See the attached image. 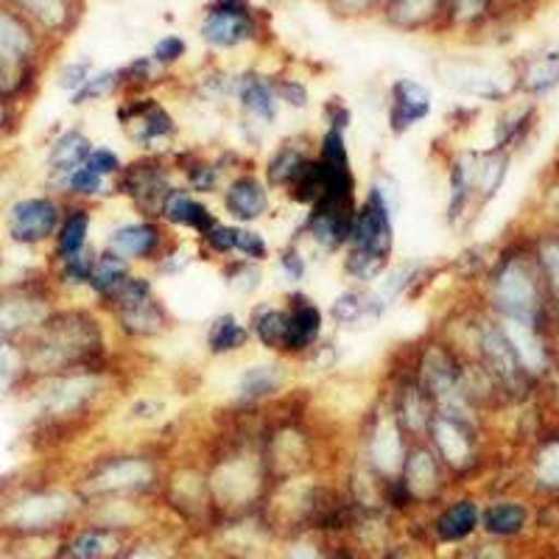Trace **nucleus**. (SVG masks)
<instances>
[{"instance_id":"f257e3e1","label":"nucleus","mask_w":559,"mask_h":559,"mask_svg":"<svg viewBox=\"0 0 559 559\" xmlns=\"http://www.w3.org/2000/svg\"><path fill=\"white\" fill-rule=\"evenodd\" d=\"M489 302L501 319L543 322V274L537 258L523 252L503 254L489 274Z\"/></svg>"},{"instance_id":"f03ea898","label":"nucleus","mask_w":559,"mask_h":559,"mask_svg":"<svg viewBox=\"0 0 559 559\" xmlns=\"http://www.w3.org/2000/svg\"><path fill=\"white\" fill-rule=\"evenodd\" d=\"M107 389V378L98 369H73L59 376H45L28 381V397L39 419L68 423L70 417L90 412Z\"/></svg>"},{"instance_id":"7ed1b4c3","label":"nucleus","mask_w":559,"mask_h":559,"mask_svg":"<svg viewBox=\"0 0 559 559\" xmlns=\"http://www.w3.org/2000/svg\"><path fill=\"white\" fill-rule=\"evenodd\" d=\"M104 306L112 313L115 324L121 328V333H127L129 338H143V342H148V338L163 336L171 328L166 306L154 294L152 280L143 277V274L129 272L121 280V286L104 299Z\"/></svg>"},{"instance_id":"20e7f679","label":"nucleus","mask_w":559,"mask_h":559,"mask_svg":"<svg viewBox=\"0 0 559 559\" xmlns=\"http://www.w3.org/2000/svg\"><path fill=\"white\" fill-rule=\"evenodd\" d=\"M64 202L53 193H32L20 197L3 213V229L14 247L34 249L51 243L62 222Z\"/></svg>"},{"instance_id":"39448f33","label":"nucleus","mask_w":559,"mask_h":559,"mask_svg":"<svg viewBox=\"0 0 559 559\" xmlns=\"http://www.w3.org/2000/svg\"><path fill=\"white\" fill-rule=\"evenodd\" d=\"M394 213L386 199L369 185L367 197L356 207V216L349 224V238L344 252H356L372 261L392 263L394 252Z\"/></svg>"},{"instance_id":"423d86ee","label":"nucleus","mask_w":559,"mask_h":559,"mask_svg":"<svg viewBox=\"0 0 559 559\" xmlns=\"http://www.w3.org/2000/svg\"><path fill=\"white\" fill-rule=\"evenodd\" d=\"M476 353L478 369L492 381V386L503 394H523L532 386V378L518 361L515 349L503 336L501 324L478 322L476 324Z\"/></svg>"},{"instance_id":"0eeeda50","label":"nucleus","mask_w":559,"mask_h":559,"mask_svg":"<svg viewBox=\"0 0 559 559\" xmlns=\"http://www.w3.org/2000/svg\"><path fill=\"white\" fill-rule=\"evenodd\" d=\"M51 311V294L43 286L0 288V344H23Z\"/></svg>"},{"instance_id":"6e6552de","label":"nucleus","mask_w":559,"mask_h":559,"mask_svg":"<svg viewBox=\"0 0 559 559\" xmlns=\"http://www.w3.org/2000/svg\"><path fill=\"white\" fill-rule=\"evenodd\" d=\"M73 512V498L57 489H32L0 509V523L9 532L43 534L59 526Z\"/></svg>"},{"instance_id":"1a4fd4ad","label":"nucleus","mask_w":559,"mask_h":559,"mask_svg":"<svg viewBox=\"0 0 559 559\" xmlns=\"http://www.w3.org/2000/svg\"><path fill=\"white\" fill-rule=\"evenodd\" d=\"M168 247H171V241L163 229V222H157V218H132V222L115 224L102 243L104 252L121 258L129 266L157 263Z\"/></svg>"},{"instance_id":"9d476101","label":"nucleus","mask_w":559,"mask_h":559,"mask_svg":"<svg viewBox=\"0 0 559 559\" xmlns=\"http://www.w3.org/2000/svg\"><path fill=\"white\" fill-rule=\"evenodd\" d=\"M115 191L129 197V202L143 213V218H157L159 204L174 188L171 168L159 163L157 157H146L132 166H123L121 177L115 179Z\"/></svg>"},{"instance_id":"9b49d317","label":"nucleus","mask_w":559,"mask_h":559,"mask_svg":"<svg viewBox=\"0 0 559 559\" xmlns=\"http://www.w3.org/2000/svg\"><path fill=\"white\" fill-rule=\"evenodd\" d=\"M476 419L456 417V414L433 412L431 426H428L426 439H431V451L437 459L453 471H464L476 462Z\"/></svg>"},{"instance_id":"f8f14e48","label":"nucleus","mask_w":559,"mask_h":559,"mask_svg":"<svg viewBox=\"0 0 559 559\" xmlns=\"http://www.w3.org/2000/svg\"><path fill=\"white\" fill-rule=\"evenodd\" d=\"M121 127L129 134L134 146L152 152L154 146H163L177 138L179 127L174 115L154 98H140L121 107Z\"/></svg>"},{"instance_id":"ddd939ff","label":"nucleus","mask_w":559,"mask_h":559,"mask_svg":"<svg viewBox=\"0 0 559 559\" xmlns=\"http://www.w3.org/2000/svg\"><path fill=\"white\" fill-rule=\"evenodd\" d=\"M233 98L241 107V129L247 134L261 138L266 129H272L277 123L280 102L277 93H274V84L258 76V73H243V76L233 79Z\"/></svg>"},{"instance_id":"4468645a","label":"nucleus","mask_w":559,"mask_h":559,"mask_svg":"<svg viewBox=\"0 0 559 559\" xmlns=\"http://www.w3.org/2000/svg\"><path fill=\"white\" fill-rule=\"evenodd\" d=\"M222 207L233 218V224L252 227L272 213V188L258 174L241 171L224 182Z\"/></svg>"},{"instance_id":"2eb2a0df","label":"nucleus","mask_w":559,"mask_h":559,"mask_svg":"<svg viewBox=\"0 0 559 559\" xmlns=\"http://www.w3.org/2000/svg\"><path fill=\"white\" fill-rule=\"evenodd\" d=\"M406 431L394 419L392 408L378 412L367 433V459L369 467L381 478H397L406 462Z\"/></svg>"},{"instance_id":"dca6fc26","label":"nucleus","mask_w":559,"mask_h":559,"mask_svg":"<svg viewBox=\"0 0 559 559\" xmlns=\"http://www.w3.org/2000/svg\"><path fill=\"white\" fill-rule=\"evenodd\" d=\"M286 308V353L283 356H308L319 342H322L324 333V313L322 308L313 302L308 294L297 292L288 294V299L283 302Z\"/></svg>"},{"instance_id":"f3484780","label":"nucleus","mask_w":559,"mask_h":559,"mask_svg":"<svg viewBox=\"0 0 559 559\" xmlns=\"http://www.w3.org/2000/svg\"><path fill=\"white\" fill-rule=\"evenodd\" d=\"M433 109L431 90L417 79H394L392 96H389V132L392 134H406L414 127L426 121Z\"/></svg>"},{"instance_id":"a211bd4d","label":"nucleus","mask_w":559,"mask_h":559,"mask_svg":"<svg viewBox=\"0 0 559 559\" xmlns=\"http://www.w3.org/2000/svg\"><path fill=\"white\" fill-rule=\"evenodd\" d=\"M288 383V369L283 361H258L249 364L238 372L236 386H233V401L236 406H258V403L272 401Z\"/></svg>"},{"instance_id":"6ab92c4d","label":"nucleus","mask_w":559,"mask_h":559,"mask_svg":"<svg viewBox=\"0 0 559 559\" xmlns=\"http://www.w3.org/2000/svg\"><path fill=\"white\" fill-rule=\"evenodd\" d=\"M157 222L168 224V227H179V229H191L197 233L199 238L207 233L213 224L218 222V216L213 213L210 204H204L197 193H191L182 185H174L168 197L163 199L157 213Z\"/></svg>"},{"instance_id":"aec40b11","label":"nucleus","mask_w":559,"mask_h":559,"mask_svg":"<svg viewBox=\"0 0 559 559\" xmlns=\"http://www.w3.org/2000/svg\"><path fill=\"white\" fill-rule=\"evenodd\" d=\"M154 464L148 456H112L98 464V471L87 481L93 492H129L152 484Z\"/></svg>"},{"instance_id":"412c9836","label":"nucleus","mask_w":559,"mask_h":559,"mask_svg":"<svg viewBox=\"0 0 559 559\" xmlns=\"http://www.w3.org/2000/svg\"><path fill=\"white\" fill-rule=\"evenodd\" d=\"M93 140L82 132V129H64L59 138L48 146V157H45V168H48V193L57 197L64 179L84 166V159L93 152Z\"/></svg>"},{"instance_id":"4be33fe9","label":"nucleus","mask_w":559,"mask_h":559,"mask_svg":"<svg viewBox=\"0 0 559 559\" xmlns=\"http://www.w3.org/2000/svg\"><path fill=\"white\" fill-rule=\"evenodd\" d=\"M386 302L376 294V288L349 286L331 302V319L338 328H364L383 317Z\"/></svg>"},{"instance_id":"5701e85b","label":"nucleus","mask_w":559,"mask_h":559,"mask_svg":"<svg viewBox=\"0 0 559 559\" xmlns=\"http://www.w3.org/2000/svg\"><path fill=\"white\" fill-rule=\"evenodd\" d=\"M439 478H442V462L437 453L419 439L406 451V462L401 471V484L406 489L408 498H428L439 489Z\"/></svg>"},{"instance_id":"b1692460","label":"nucleus","mask_w":559,"mask_h":559,"mask_svg":"<svg viewBox=\"0 0 559 559\" xmlns=\"http://www.w3.org/2000/svg\"><path fill=\"white\" fill-rule=\"evenodd\" d=\"M90 233H93V207L84 202L64 204L62 222L53 236V261H68L73 254L90 249Z\"/></svg>"},{"instance_id":"393cba45","label":"nucleus","mask_w":559,"mask_h":559,"mask_svg":"<svg viewBox=\"0 0 559 559\" xmlns=\"http://www.w3.org/2000/svg\"><path fill=\"white\" fill-rule=\"evenodd\" d=\"M439 73H442V82L448 87L459 90L462 96L498 102V98H503L509 93V84H503L501 76H496V73H489L484 68H473V64H442Z\"/></svg>"},{"instance_id":"a878e982","label":"nucleus","mask_w":559,"mask_h":559,"mask_svg":"<svg viewBox=\"0 0 559 559\" xmlns=\"http://www.w3.org/2000/svg\"><path fill=\"white\" fill-rule=\"evenodd\" d=\"M311 148H308V140L302 138H288L286 143H280L272 152V157L266 159V168H263V179L272 191H286L288 185L297 179V174L302 171L308 159H311Z\"/></svg>"},{"instance_id":"bb28decb","label":"nucleus","mask_w":559,"mask_h":559,"mask_svg":"<svg viewBox=\"0 0 559 559\" xmlns=\"http://www.w3.org/2000/svg\"><path fill=\"white\" fill-rule=\"evenodd\" d=\"M204 43L210 48H236V45L249 43L254 37V26L249 14H233V12H218L210 9L204 14L202 26H199Z\"/></svg>"},{"instance_id":"cd10ccee","label":"nucleus","mask_w":559,"mask_h":559,"mask_svg":"<svg viewBox=\"0 0 559 559\" xmlns=\"http://www.w3.org/2000/svg\"><path fill=\"white\" fill-rule=\"evenodd\" d=\"M249 342H252V333H249L247 322H241V319H238V313H233V311H224V313H218V317L210 319L207 333H204L207 353L216 358L241 353V349H247Z\"/></svg>"},{"instance_id":"c85d7f7f","label":"nucleus","mask_w":559,"mask_h":559,"mask_svg":"<svg viewBox=\"0 0 559 559\" xmlns=\"http://www.w3.org/2000/svg\"><path fill=\"white\" fill-rule=\"evenodd\" d=\"M249 333L261 347H266L269 353H277L283 356L286 353V308L274 306V302H261V306L252 308V317L247 322Z\"/></svg>"},{"instance_id":"c756f323","label":"nucleus","mask_w":559,"mask_h":559,"mask_svg":"<svg viewBox=\"0 0 559 559\" xmlns=\"http://www.w3.org/2000/svg\"><path fill=\"white\" fill-rule=\"evenodd\" d=\"M509 171V154L503 148H489V152H473V193L481 202H489L501 191L503 179Z\"/></svg>"},{"instance_id":"7c9ffc66","label":"nucleus","mask_w":559,"mask_h":559,"mask_svg":"<svg viewBox=\"0 0 559 559\" xmlns=\"http://www.w3.org/2000/svg\"><path fill=\"white\" fill-rule=\"evenodd\" d=\"M129 272H132V266H129L127 261H121V258H115V254L98 249L96 263H93V272H90L87 292L93 294L98 302H104V299H107L115 288L121 286V280L127 277Z\"/></svg>"},{"instance_id":"2f4dec72","label":"nucleus","mask_w":559,"mask_h":559,"mask_svg":"<svg viewBox=\"0 0 559 559\" xmlns=\"http://www.w3.org/2000/svg\"><path fill=\"white\" fill-rule=\"evenodd\" d=\"M478 523V509L473 501H456L437 518V534L442 540L456 543L464 540L467 534L476 528Z\"/></svg>"},{"instance_id":"473e14b6","label":"nucleus","mask_w":559,"mask_h":559,"mask_svg":"<svg viewBox=\"0 0 559 559\" xmlns=\"http://www.w3.org/2000/svg\"><path fill=\"white\" fill-rule=\"evenodd\" d=\"M32 53V34L14 14L0 12V59L23 62Z\"/></svg>"},{"instance_id":"72a5a7b5","label":"nucleus","mask_w":559,"mask_h":559,"mask_svg":"<svg viewBox=\"0 0 559 559\" xmlns=\"http://www.w3.org/2000/svg\"><path fill=\"white\" fill-rule=\"evenodd\" d=\"M185 185L191 193H222L224 188V168L218 163H210V159L193 157L188 166H182Z\"/></svg>"},{"instance_id":"f704fd0d","label":"nucleus","mask_w":559,"mask_h":559,"mask_svg":"<svg viewBox=\"0 0 559 559\" xmlns=\"http://www.w3.org/2000/svg\"><path fill=\"white\" fill-rule=\"evenodd\" d=\"M559 84V53H546L534 59L523 73V90L532 96H543Z\"/></svg>"},{"instance_id":"c9c22d12","label":"nucleus","mask_w":559,"mask_h":559,"mask_svg":"<svg viewBox=\"0 0 559 559\" xmlns=\"http://www.w3.org/2000/svg\"><path fill=\"white\" fill-rule=\"evenodd\" d=\"M224 283L236 294H254L263 286L261 263L243 261V258H229L224 266Z\"/></svg>"},{"instance_id":"e433bc0d","label":"nucleus","mask_w":559,"mask_h":559,"mask_svg":"<svg viewBox=\"0 0 559 559\" xmlns=\"http://www.w3.org/2000/svg\"><path fill=\"white\" fill-rule=\"evenodd\" d=\"M233 254H241L243 261L263 263L269 261L272 247L261 229H252L247 224H233Z\"/></svg>"},{"instance_id":"4c0bfd02","label":"nucleus","mask_w":559,"mask_h":559,"mask_svg":"<svg viewBox=\"0 0 559 559\" xmlns=\"http://www.w3.org/2000/svg\"><path fill=\"white\" fill-rule=\"evenodd\" d=\"M96 254H98V249L90 247V249H84V252L68 258V261H59L57 263L59 286L87 288L90 272H93V263H96Z\"/></svg>"},{"instance_id":"58836bf2","label":"nucleus","mask_w":559,"mask_h":559,"mask_svg":"<svg viewBox=\"0 0 559 559\" xmlns=\"http://www.w3.org/2000/svg\"><path fill=\"white\" fill-rule=\"evenodd\" d=\"M118 84H121V73L118 70H98V73L93 70L87 82L82 84V90L70 96V104L82 107V104L90 102H104L107 96H112Z\"/></svg>"},{"instance_id":"ea45409f","label":"nucleus","mask_w":559,"mask_h":559,"mask_svg":"<svg viewBox=\"0 0 559 559\" xmlns=\"http://www.w3.org/2000/svg\"><path fill=\"white\" fill-rule=\"evenodd\" d=\"M526 523V509L521 503H496L484 512V526L492 534H515Z\"/></svg>"},{"instance_id":"a19ab883","label":"nucleus","mask_w":559,"mask_h":559,"mask_svg":"<svg viewBox=\"0 0 559 559\" xmlns=\"http://www.w3.org/2000/svg\"><path fill=\"white\" fill-rule=\"evenodd\" d=\"M537 266H540L543 283H546L559 311V238H543L540 247H537Z\"/></svg>"},{"instance_id":"79ce46f5","label":"nucleus","mask_w":559,"mask_h":559,"mask_svg":"<svg viewBox=\"0 0 559 559\" xmlns=\"http://www.w3.org/2000/svg\"><path fill=\"white\" fill-rule=\"evenodd\" d=\"M23 12L32 14L45 28H62L68 23V3L64 0H14Z\"/></svg>"},{"instance_id":"37998d69","label":"nucleus","mask_w":559,"mask_h":559,"mask_svg":"<svg viewBox=\"0 0 559 559\" xmlns=\"http://www.w3.org/2000/svg\"><path fill=\"white\" fill-rule=\"evenodd\" d=\"M534 476L543 487H559V437L548 439L546 445L534 456Z\"/></svg>"},{"instance_id":"c03bdc74","label":"nucleus","mask_w":559,"mask_h":559,"mask_svg":"<svg viewBox=\"0 0 559 559\" xmlns=\"http://www.w3.org/2000/svg\"><path fill=\"white\" fill-rule=\"evenodd\" d=\"M437 0H392L389 14L397 26H417L426 17H431Z\"/></svg>"},{"instance_id":"a18cd8bd","label":"nucleus","mask_w":559,"mask_h":559,"mask_svg":"<svg viewBox=\"0 0 559 559\" xmlns=\"http://www.w3.org/2000/svg\"><path fill=\"white\" fill-rule=\"evenodd\" d=\"M112 540H109L107 532H96V528H90V532H82L76 540L68 546V559H96L102 557L104 551H109Z\"/></svg>"},{"instance_id":"49530a36","label":"nucleus","mask_w":559,"mask_h":559,"mask_svg":"<svg viewBox=\"0 0 559 559\" xmlns=\"http://www.w3.org/2000/svg\"><path fill=\"white\" fill-rule=\"evenodd\" d=\"M277 266H280V272L292 280V283H302V280H306V274H308L306 247H302L299 241H288L286 247L280 249Z\"/></svg>"},{"instance_id":"de8ad7c7","label":"nucleus","mask_w":559,"mask_h":559,"mask_svg":"<svg viewBox=\"0 0 559 559\" xmlns=\"http://www.w3.org/2000/svg\"><path fill=\"white\" fill-rule=\"evenodd\" d=\"M84 163H87V168H93L98 177L107 179V182L121 177L123 166H127L121 154L115 152L112 146H93V152H90V157L84 159Z\"/></svg>"},{"instance_id":"09e8293b","label":"nucleus","mask_w":559,"mask_h":559,"mask_svg":"<svg viewBox=\"0 0 559 559\" xmlns=\"http://www.w3.org/2000/svg\"><path fill=\"white\" fill-rule=\"evenodd\" d=\"M274 93H277L280 107H292V109H306L311 104V93L302 82L297 79H280L274 82Z\"/></svg>"},{"instance_id":"8fccbe9b","label":"nucleus","mask_w":559,"mask_h":559,"mask_svg":"<svg viewBox=\"0 0 559 559\" xmlns=\"http://www.w3.org/2000/svg\"><path fill=\"white\" fill-rule=\"evenodd\" d=\"M90 73H93V64L87 62V59H79V62H68L62 70H59L57 76V84L59 90H64V93H79L82 90V84L87 82Z\"/></svg>"},{"instance_id":"3c124183","label":"nucleus","mask_w":559,"mask_h":559,"mask_svg":"<svg viewBox=\"0 0 559 559\" xmlns=\"http://www.w3.org/2000/svg\"><path fill=\"white\" fill-rule=\"evenodd\" d=\"M185 51H188V43H185L179 34H168V37L157 39V45H154V51H152V59L157 64H174L185 57Z\"/></svg>"},{"instance_id":"603ef678","label":"nucleus","mask_w":559,"mask_h":559,"mask_svg":"<svg viewBox=\"0 0 559 559\" xmlns=\"http://www.w3.org/2000/svg\"><path fill=\"white\" fill-rule=\"evenodd\" d=\"M349 123H353V112H349L347 104H342L338 98L324 104V127H333V129H344L347 132Z\"/></svg>"},{"instance_id":"864d4df0","label":"nucleus","mask_w":559,"mask_h":559,"mask_svg":"<svg viewBox=\"0 0 559 559\" xmlns=\"http://www.w3.org/2000/svg\"><path fill=\"white\" fill-rule=\"evenodd\" d=\"M154 68H157V62H154L152 57H138V59H134V62H129L127 68H123L121 76H127L129 82H134V84L152 82ZM127 79H123V82H127Z\"/></svg>"},{"instance_id":"5fc2aeb1","label":"nucleus","mask_w":559,"mask_h":559,"mask_svg":"<svg viewBox=\"0 0 559 559\" xmlns=\"http://www.w3.org/2000/svg\"><path fill=\"white\" fill-rule=\"evenodd\" d=\"M17 84H20V62L0 59V98L9 96Z\"/></svg>"},{"instance_id":"6e6d98bb","label":"nucleus","mask_w":559,"mask_h":559,"mask_svg":"<svg viewBox=\"0 0 559 559\" xmlns=\"http://www.w3.org/2000/svg\"><path fill=\"white\" fill-rule=\"evenodd\" d=\"M213 9H218V12H233V14H249L247 0H213Z\"/></svg>"},{"instance_id":"4d7b16f0","label":"nucleus","mask_w":559,"mask_h":559,"mask_svg":"<svg viewBox=\"0 0 559 559\" xmlns=\"http://www.w3.org/2000/svg\"><path fill=\"white\" fill-rule=\"evenodd\" d=\"M484 0H456V12H459V20H471L476 17L478 12H481Z\"/></svg>"},{"instance_id":"13d9d810","label":"nucleus","mask_w":559,"mask_h":559,"mask_svg":"<svg viewBox=\"0 0 559 559\" xmlns=\"http://www.w3.org/2000/svg\"><path fill=\"white\" fill-rule=\"evenodd\" d=\"M288 559H322V557H319V551L313 546H297Z\"/></svg>"},{"instance_id":"bf43d9fd","label":"nucleus","mask_w":559,"mask_h":559,"mask_svg":"<svg viewBox=\"0 0 559 559\" xmlns=\"http://www.w3.org/2000/svg\"><path fill=\"white\" fill-rule=\"evenodd\" d=\"M338 9H344V12H358V9L369 7L372 0H336Z\"/></svg>"},{"instance_id":"052dcab7","label":"nucleus","mask_w":559,"mask_h":559,"mask_svg":"<svg viewBox=\"0 0 559 559\" xmlns=\"http://www.w3.org/2000/svg\"><path fill=\"white\" fill-rule=\"evenodd\" d=\"M7 127H9V107L3 104V98H0V134L7 132Z\"/></svg>"},{"instance_id":"680f3d73","label":"nucleus","mask_w":559,"mask_h":559,"mask_svg":"<svg viewBox=\"0 0 559 559\" xmlns=\"http://www.w3.org/2000/svg\"><path fill=\"white\" fill-rule=\"evenodd\" d=\"M129 559H154V557H152V554H148V557H146V554H132Z\"/></svg>"}]
</instances>
